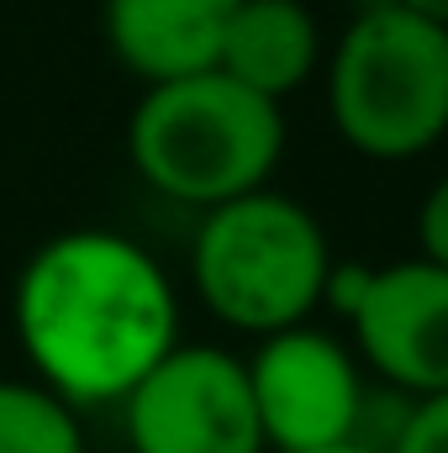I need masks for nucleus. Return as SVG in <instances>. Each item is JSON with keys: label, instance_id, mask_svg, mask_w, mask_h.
I'll return each instance as SVG.
<instances>
[{"label": "nucleus", "instance_id": "f257e3e1", "mask_svg": "<svg viewBox=\"0 0 448 453\" xmlns=\"http://www.w3.org/2000/svg\"><path fill=\"white\" fill-rule=\"evenodd\" d=\"M11 322L37 385L74 411L121 406L180 342V290L137 237L74 226L32 248L11 290Z\"/></svg>", "mask_w": 448, "mask_h": 453}, {"label": "nucleus", "instance_id": "f03ea898", "mask_svg": "<svg viewBox=\"0 0 448 453\" xmlns=\"http://www.w3.org/2000/svg\"><path fill=\"white\" fill-rule=\"evenodd\" d=\"M127 158L153 196L212 211L274 180L285 158V106L222 69L143 85L127 121Z\"/></svg>", "mask_w": 448, "mask_h": 453}, {"label": "nucleus", "instance_id": "7ed1b4c3", "mask_svg": "<svg viewBox=\"0 0 448 453\" xmlns=\"http://www.w3.org/2000/svg\"><path fill=\"white\" fill-rule=\"evenodd\" d=\"M333 132L375 164H406L448 137V32L369 0L322 58Z\"/></svg>", "mask_w": 448, "mask_h": 453}, {"label": "nucleus", "instance_id": "20e7f679", "mask_svg": "<svg viewBox=\"0 0 448 453\" xmlns=\"http://www.w3.org/2000/svg\"><path fill=\"white\" fill-rule=\"evenodd\" d=\"M333 242L312 206L280 190H253L201 211L190 237V290L201 306L248 338L312 322L328 296Z\"/></svg>", "mask_w": 448, "mask_h": 453}, {"label": "nucleus", "instance_id": "39448f33", "mask_svg": "<svg viewBox=\"0 0 448 453\" xmlns=\"http://www.w3.org/2000/svg\"><path fill=\"white\" fill-rule=\"evenodd\" d=\"M264 443L274 453H317L364 443L369 433V380L353 342L301 322L259 338L243 358Z\"/></svg>", "mask_w": 448, "mask_h": 453}, {"label": "nucleus", "instance_id": "423d86ee", "mask_svg": "<svg viewBox=\"0 0 448 453\" xmlns=\"http://www.w3.org/2000/svg\"><path fill=\"white\" fill-rule=\"evenodd\" d=\"M132 453H269L248 369L232 348L174 342L121 401Z\"/></svg>", "mask_w": 448, "mask_h": 453}, {"label": "nucleus", "instance_id": "0eeeda50", "mask_svg": "<svg viewBox=\"0 0 448 453\" xmlns=\"http://www.w3.org/2000/svg\"><path fill=\"white\" fill-rule=\"evenodd\" d=\"M348 342L359 364L406 401L448 390V269L428 258L369 269Z\"/></svg>", "mask_w": 448, "mask_h": 453}, {"label": "nucleus", "instance_id": "6e6552de", "mask_svg": "<svg viewBox=\"0 0 448 453\" xmlns=\"http://www.w3.org/2000/svg\"><path fill=\"white\" fill-rule=\"evenodd\" d=\"M237 0H106V42L143 85L217 69Z\"/></svg>", "mask_w": 448, "mask_h": 453}, {"label": "nucleus", "instance_id": "1a4fd4ad", "mask_svg": "<svg viewBox=\"0 0 448 453\" xmlns=\"http://www.w3.org/2000/svg\"><path fill=\"white\" fill-rule=\"evenodd\" d=\"M217 69L285 106L322 69V27L301 0H237Z\"/></svg>", "mask_w": 448, "mask_h": 453}, {"label": "nucleus", "instance_id": "9d476101", "mask_svg": "<svg viewBox=\"0 0 448 453\" xmlns=\"http://www.w3.org/2000/svg\"><path fill=\"white\" fill-rule=\"evenodd\" d=\"M0 453H85L80 411L37 380H0Z\"/></svg>", "mask_w": 448, "mask_h": 453}, {"label": "nucleus", "instance_id": "9b49d317", "mask_svg": "<svg viewBox=\"0 0 448 453\" xmlns=\"http://www.w3.org/2000/svg\"><path fill=\"white\" fill-rule=\"evenodd\" d=\"M385 453H448V390L406 401L401 422L385 438Z\"/></svg>", "mask_w": 448, "mask_h": 453}, {"label": "nucleus", "instance_id": "f8f14e48", "mask_svg": "<svg viewBox=\"0 0 448 453\" xmlns=\"http://www.w3.org/2000/svg\"><path fill=\"white\" fill-rule=\"evenodd\" d=\"M417 258L448 269V174L433 180V190L417 206Z\"/></svg>", "mask_w": 448, "mask_h": 453}, {"label": "nucleus", "instance_id": "ddd939ff", "mask_svg": "<svg viewBox=\"0 0 448 453\" xmlns=\"http://www.w3.org/2000/svg\"><path fill=\"white\" fill-rule=\"evenodd\" d=\"M390 5H401V11H412V16H422V21L448 32V0H390Z\"/></svg>", "mask_w": 448, "mask_h": 453}, {"label": "nucleus", "instance_id": "4468645a", "mask_svg": "<svg viewBox=\"0 0 448 453\" xmlns=\"http://www.w3.org/2000/svg\"><path fill=\"white\" fill-rule=\"evenodd\" d=\"M317 453H385V449H375V443H337V449H317Z\"/></svg>", "mask_w": 448, "mask_h": 453}]
</instances>
